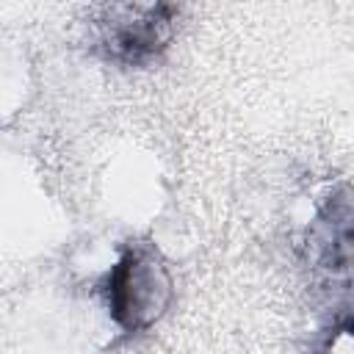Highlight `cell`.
Listing matches in <instances>:
<instances>
[{"label":"cell","instance_id":"cell-1","mask_svg":"<svg viewBox=\"0 0 354 354\" xmlns=\"http://www.w3.org/2000/svg\"><path fill=\"white\" fill-rule=\"evenodd\" d=\"M100 293L122 335L152 329L174 301V277L166 254L149 238L127 241L102 277Z\"/></svg>","mask_w":354,"mask_h":354},{"label":"cell","instance_id":"cell-2","mask_svg":"<svg viewBox=\"0 0 354 354\" xmlns=\"http://www.w3.org/2000/svg\"><path fill=\"white\" fill-rule=\"evenodd\" d=\"M177 6H111L100 22V44L105 55L122 66H144L158 58L174 33Z\"/></svg>","mask_w":354,"mask_h":354}]
</instances>
